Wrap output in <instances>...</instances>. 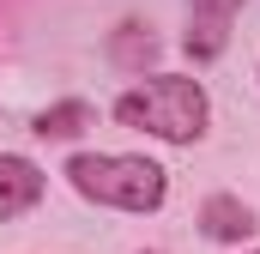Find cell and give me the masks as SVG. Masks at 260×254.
<instances>
[{"mask_svg":"<svg viewBox=\"0 0 260 254\" xmlns=\"http://www.w3.org/2000/svg\"><path fill=\"white\" fill-rule=\"evenodd\" d=\"M115 121H121V127H139V133H157V139H170V145H188V139L206 133V91H200V79L151 73L145 85L121 91Z\"/></svg>","mask_w":260,"mask_h":254,"instance_id":"1","label":"cell"},{"mask_svg":"<svg viewBox=\"0 0 260 254\" xmlns=\"http://www.w3.org/2000/svg\"><path fill=\"white\" fill-rule=\"evenodd\" d=\"M67 182L97 200V206H115V212H157L170 176L151 164V157H127V151H79L67 164Z\"/></svg>","mask_w":260,"mask_h":254,"instance_id":"2","label":"cell"},{"mask_svg":"<svg viewBox=\"0 0 260 254\" xmlns=\"http://www.w3.org/2000/svg\"><path fill=\"white\" fill-rule=\"evenodd\" d=\"M242 0H194V18H188V55L194 61H218L224 43H230V24H236Z\"/></svg>","mask_w":260,"mask_h":254,"instance_id":"3","label":"cell"},{"mask_svg":"<svg viewBox=\"0 0 260 254\" xmlns=\"http://www.w3.org/2000/svg\"><path fill=\"white\" fill-rule=\"evenodd\" d=\"M43 200V170L18 151H0V218H18Z\"/></svg>","mask_w":260,"mask_h":254,"instance_id":"4","label":"cell"},{"mask_svg":"<svg viewBox=\"0 0 260 254\" xmlns=\"http://www.w3.org/2000/svg\"><path fill=\"white\" fill-rule=\"evenodd\" d=\"M200 224H206L212 242H242V236H254V212H248L242 200H230V194H212L206 212H200Z\"/></svg>","mask_w":260,"mask_h":254,"instance_id":"5","label":"cell"},{"mask_svg":"<svg viewBox=\"0 0 260 254\" xmlns=\"http://www.w3.org/2000/svg\"><path fill=\"white\" fill-rule=\"evenodd\" d=\"M109 61H115V67H145V61H157V37H151L145 24H121V30L109 37Z\"/></svg>","mask_w":260,"mask_h":254,"instance_id":"6","label":"cell"},{"mask_svg":"<svg viewBox=\"0 0 260 254\" xmlns=\"http://www.w3.org/2000/svg\"><path fill=\"white\" fill-rule=\"evenodd\" d=\"M85 127H91V103H79V97L37 115V133H43V139H73V133H85Z\"/></svg>","mask_w":260,"mask_h":254,"instance_id":"7","label":"cell"}]
</instances>
